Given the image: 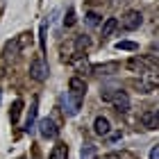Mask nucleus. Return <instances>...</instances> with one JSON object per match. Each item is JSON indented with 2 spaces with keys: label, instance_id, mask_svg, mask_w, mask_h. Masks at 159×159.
<instances>
[{
  "label": "nucleus",
  "instance_id": "f8f14e48",
  "mask_svg": "<svg viewBox=\"0 0 159 159\" xmlns=\"http://www.w3.org/2000/svg\"><path fill=\"white\" fill-rule=\"evenodd\" d=\"M96 157H98V148L93 143H84L80 150V159H96Z\"/></svg>",
  "mask_w": 159,
  "mask_h": 159
},
{
  "label": "nucleus",
  "instance_id": "9d476101",
  "mask_svg": "<svg viewBox=\"0 0 159 159\" xmlns=\"http://www.w3.org/2000/svg\"><path fill=\"white\" fill-rule=\"evenodd\" d=\"M37 109H39V100L34 98V100H32V107H30V111H27V120H25V132H30V129L34 127V123H37Z\"/></svg>",
  "mask_w": 159,
  "mask_h": 159
},
{
  "label": "nucleus",
  "instance_id": "9b49d317",
  "mask_svg": "<svg viewBox=\"0 0 159 159\" xmlns=\"http://www.w3.org/2000/svg\"><path fill=\"white\" fill-rule=\"evenodd\" d=\"M50 159H68V146L66 143H55V148L50 150Z\"/></svg>",
  "mask_w": 159,
  "mask_h": 159
},
{
  "label": "nucleus",
  "instance_id": "aec40b11",
  "mask_svg": "<svg viewBox=\"0 0 159 159\" xmlns=\"http://www.w3.org/2000/svg\"><path fill=\"white\" fill-rule=\"evenodd\" d=\"M152 127H159V109L155 111V116H152Z\"/></svg>",
  "mask_w": 159,
  "mask_h": 159
},
{
  "label": "nucleus",
  "instance_id": "1a4fd4ad",
  "mask_svg": "<svg viewBox=\"0 0 159 159\" xmlns=\"http://www.w3.org/2000/svg\"><path fill=\"white\" fill-rule=\"evenodd\" d=\"M93 132H96L98 136H107L111 132V125H109V120H107L105 116H98L96 120H93Z\"/></svg>",
  "mask_w": 159,
  "mask_h": 159
},
{
  "label": "nucleus",
  "instance_id": "2eb2a0df",
  "mask_svg": "<svg viewBox=\"0 0 159 159\" xmlns=\"http://www.w3.org/2000/svg\"><path fill=\"white\" fill-rule=\"evenodd\" d=\"M116 50H127V52H136L139 46H136L134 41H118L116 43Z\"/></svg>",
  "mask_w": 159,
  "mask_h": 159
},
{
  "label": "nucleus",
  "instance_id": "4be33fe9",
  "mask_svg": "<svg viewBox=\"0 0 159 159\" xmlns=\"http://www.w3.org/2000/svg\"><path fill=\"white\" fill-rule=\"evenodd\" d=\"M96 159H98V157H96ZM105 159H107V157H105Z\"/></svg>",
  "mask_w": 159,
  "mask_h": 159
},
{
  "label": "nucleus",
  "instance_id": "412c9836",
  "mask_svg": "<svg viewBox=\"0 0 159 159\" xmlns=\"http://www.w3.org/2000/svg\"><path fill=\"white\" fill-rule=\"evenodd\" d=\"M143 123H146V125H152V114H146V116H143Z\"/></svg>",
  "mask_w": 159,
  "mask_h": 159
},
{
  "label": "nucleus",
  "instance_id": "6ab92c4d",
  "mask_svg": "<svg viewBox=\"0 0 159 159\" xmlns=\"http://www.w3.org/2000/svg\"><path fill=\"white\" fill-rule=\"evenodd\" d=\"M150 159H159V146L150 150Z\"/></svg>",
  "mask_w": 159,
  "mask_h": 159
},
{
  "label": "nucleus",
  "instance_id": "20e7f679",
  "mask_svg": "<svg viewBox=\"0 0 159 159\" xmlns=\"http://www.w3.org/2000/svg\"><path fill=\"white\" fill-rule=\"evenodd\" d=\"M141 89L143 91H155L159 89V68H148L141 73Z\"/></svg>",
  "mask_w": 159,
  "mask_h": 159
},
{
  "label": "nucleus",
  "instance_id": "0eeeda50",
  "mask_svg": "<svg viewBox=\"0 0 159 159\" xmlns=\"http://www.w3.org/2000/svg\"><path fill=\"white\" fill-rule=\"evenodd\" d=\"M120 70V64L118 61H105V64H96V66H91V73L96 75H114Z\"/></svg>",
  "mask_w": 159,
  "mask_h": 159
},
{
  "label": "nucleus",
  "instance_id": "4468645a",
  "mask_svg": "<svg viewBox=\"0 0 159 159\" xmlns=\"http://www.w3.org/2000/svg\"><path fill=\"white\" fill-rule=\"evenodd\" d=\"M20 111H23V100H14L11 111H9V120H11V123H16L18 116H20Z\"/></svg>",
  "mask_w": 159,
  "mask_h": 159
},
{
  "label": "nucleus",
  "instance_id": "f257e3e1",
  "mask_svg": "<svg viewBox=\"0 0 159 159\" xmlns=\"http://www.w3.org/2000/svg\"><path fill=\"white\" fill-rule=\"evenodd\" d=\"M100 98H102L105 102H111L118 111H127V109H129V98H127V93H125V91L107 89V91L100 93Z\"/></svg>",
  "mask_w": 159,
  "mask_h": 159
},
{
  "label": "nucleus",
  "instance_id": "f03ea898",
  "mask_svg": "<svg viewBox=\"0 0 159 159\" xmlns=\"http://www.w3.org/2000/svg\"><path fill=\"white\" fill-rule=\"evenodd\" d=\"M143 23V16H141V11H136V9H129L123 14V18H120V27L125 32H134V30H139Z\"/></svg>",
  "mask_w": 159,
  "mask_h": 159
},
{
  "label": "nucleus",
  "instance_id": "dca6fc26",
  "mask_svg": "<svg viewBox=\"0 0 159 159\" xmlns=\"http://www.w3.org/2000/svg\"><path fill=\"white\" fill-rule=\"evenodd\" d=\"M89 43H91V41L86 39L84 34H82V37H77V39H75V48H77V52H82V50H86V48H89Z\"/></svg>",
  "mask_w": 159,
  "mask_h": 159
},
{
  "label": "nucleus",
  "instance_id": "ddd939ff",
  "mask_svg": "<svg viewBox=\"0 0 159 159\" xmlns=\"http://www.w3.org/2000/svg\"><path fill=\"white\" fill-rule=\"evenodd\" d=\"M116 27H118V20L116 18H107L105 23H102V39L111 37V34L116 32Z\"/></svg>",
  "mask_w": 159,
  "mask_h": 159
},
{
  "label": "nucleus",
  "instance_id": "f3484780",
  "mask_svg": "<svg viewBox=\"0 0 159 159\" xmlns=\"http://www.w3.org/2000/svg\"><path fill=\"white\" fill-rule=\"evenodd\" d=\"M86 23H89L91 27H96V25L100 23V16H98L96 11H89V14H86Z\"/></svg>",
  "mask_w": 159,
  "mask_h": 159
},
{
  "label": "nucleus",
  "instance_id": "423d86ee",
  "mask_svg": "<svg viewBox=\"0 0 159 159\" xmlns=\"http://www.w3.org/2000/svg\"><path fill=\"white\" fill-rule=\"evenodd\" d=\"M57 132H59V129H57L52 118H41L39 120V134L43 136V139H55Z\"/></svg>",
  "mask_w": 159,
  "mask_h": 159
},
{
  "label": "nucleus",
  "instance_id": "a211bd4d",
  "mask_svg": "<svg viewBox=\"0 0 159 159\" xmlns=\"http://www.w3.org/2000/svg\"><path fill=\"white\" fill-rule=\"evenodd\" d=\"M64 25H66V27H73V25H75V11H73V9H68V11H66V18H64Z\"/></svg>",
  "mask_w": 159,
  "mask_h": 159
},
{
  "label": "nucleus",
  "instance_id": "6e6552de",
  "mask_svg": "<svg viewBox=\"0 0 159 159\" xmlns=\"http://www.w3.org/2000/svg\"><path fill=\"white\" fill-rule=\"evenodd\" d=\"M64 107H66V111L68 116H75V114L80 111V107H82V100L75 98V96H70V93H66V98H64Z\"/></svg>",
  "mask_w": 159,
  "mask_h": 159
},
{
  "label": "nucleus",
  "instance_id": "39448f33",
  "mask_svg": "<svg viewBox=\"0 0 159 159\" xmlns=\"http://www.w3.org/2000/svg\"><path fill=\"white\" fill-rule=\"evenodd\" d=\"M68 93L70 96H75V98H80V100H84V93H86V82L82 77H70L68 80Z\"/></svg>",
  "mask_w": 159,
  "mask_h": 159
},
{
  "label": "nucleus",
  "instance_id": "7ed1b4c3",
  "mask_svg": "<svg viewBox=\"0 0 159 159\" xmlns=\"http://www.w3.org/2000/svg\"><path fill=\"white\" fill-rule=\"evenodd\" d=\"M30 77L37 80V82H43V80L48 77V64H46V59H43L41 55H37L32 59V64H30Z\"/></svg>",
  "mask_w": 159,
  "mask_h": 159
}]
</instances>
